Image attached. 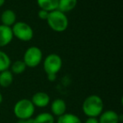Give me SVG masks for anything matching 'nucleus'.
Returning <instances> with one entry per match:
<instances>
[{
    "label": "nucleus",
    "instance_id": "nucleus-23",
    "mask_svg": "<svg viewBox=\"0 0 123 123\" xmlns=\"http://www.w3.org/2000/svg\"><path fill=\"white\" fill-rule=\"evenodd\" d=\"M4 3H5V0H0V8L4 5Z\"/></svg>",
    "mask_w": 123,
    "mask_h": 123
},
{
    "label": "nucleus",
    "instance_id": "nucleus-11",
    "mask_svg": "<svg viewBox=\"0 0 123 123\" xmlns=\"http://www.w3.org/2000/svg\"><path fill=\"white\" fill-rule=\"evenodd\" d=\"M16 19H17V16H16V14L14 10H12V9H5L2 13L1 17H0L1 23H2L1 25L9 26V27H12L15 24V22H17Z\"/></svg>",
    "mask_w": 123,
    "mask_h": 123
},
{
    "label": "nucleus",
    "instance_id": "nucleus-6",
    "mask_svg": "<svg viewBox=\"0 0 123 123\" xmlns=\"http://www.w3.org/2000/svg\"><path fill=\"white\" fill-rule=\"evenodd\" d=\"M62 68V60L59 55L51 53L43 60V68L47 74H57Z\"/></svg>",
    "mask_w": 123,
    "mask_h": 123
},
{
    "label": "nucleus",
    "instance_id": "nucleus-20",
    "mask_svg": "<svg viewBox=\"0 0 123 123\" xmlns=\"http://www.w3.org/2000/svg\"><path fill=\"white\" fill-rule=\"evenodd\" d=\"M84 123H99L97 117H88Z\"/></svg>",
    "mask_w": 123,
    "mask_h": 123
},
{
    "label": "nucleus",
    "instance_id": "nucleus-16",
    "mask_svg": "<svg viewBox=\"0 0 123 123\" xmlns=\"http://www.w3.org/2000/svg\"><path fill=\"white\" fill-rule=\"evenodd\" d=\"M34 123H55V117L51 113L42 112L33 118Z\"/></svg>",
    "mask_w": 123,
    "mask_h": 123
},
{
    "label": "nucleus",
    "instance_id": "nucleus-21",
    "mask_svg": "<svg viewBox=\"0 0 123 123\" xmlns=\"http://www.w3.org/2000/svg\"><path fill=\"white\" fill-rule=\"evenodd\" d=\"M17 123H34V121H33V118H30V119L19 120Z\"/></svg>",
    "mask_w": 123,
    "mask_h": 123
},
{
    "label": "nucleus",
    "instance_id": "nucleus-4",
    "mask_svg": "<svg viewBox=\"0 0 123 123\" xmlns=\"http://www.w3.org/2000/svg\"><path fill=\"white\" fill-rule=\"evenodd\" d=\"M14 37L24 42L31 41L34 37V31L29 24L23 21H18L11 27Z\"/></svg>",
    "mask_w": 123,
    "mask_h": 123
},
{
    "label": "nucleus",
    "instance_id": "nucleus-12",
    "mask_svg": "<svg viewBox=\"0 0 123 123\" xmlns=\"http://www.w3.org/2000/svg\"><path fill=\"white\" fill-rule=\"evenodd\" d=\"M78 4V0H59L57 9L62 13H68L74 10Z\"/></svg>",
    "mask_w": 123,
    "mask_h": 123
},
{
    "label": "nucleus",
    "instance_id": "nucleus-10",
    "mask_svg": "<svg viewBox=\"0 0 123 123\" xmlns=\"http://www.w3.org/2000/svg\"><path fill=\"white\" fill-rule=\"evenodd\" d=\"M67 111V104L62 99H56L51 104V111L54 116H61L66 113Z\"/></svg>",
    "mask_w": 123,
    "mask_h": 123
},
{
    "label": "nucleus",
    "instance_id": "nucleus-9",
    "mask_svg": "<svg viewBox=\"0 0 123 123\" xmlns=\"http://www.w3.org/2000/svg\"><path fill=\"white\" fill-rule=\"evenodd\" d=\"M99 123H119L121 116L112 110L103 111L99 116Z\"/></svg>",
    "mask_w": 123,
    "mask_h": 123
},
{
    "label": "nucleus",
    "instance_id": "nucleus-2",
    "mask_svg": "<svg viewBox=\"0 0 123 123\" xmlns=\"http://www.w3.org/2000/svg\"><path fill=\"white\" fill-rule=\"evenodd\" d=\"M49 27L56 32H63L68 27L69 21L65 13L61 12L58 9L49 12L46 19Z\"/></svg>",
    "mask_w": 123,
    "mask_h": 123
},
{
    "label": "nucleus",
    "instance_id": "nucleus-7",
    "mask_svg": "<svg viewBox=\"0 0 123 123\" xmlns=\"http://www.w3.org/2000/svg\"><path fill=\"white\" fill-rule=\"evenodd\" d=\"M31 102L35 105V107L38 108H45L50 104V96L46 92H36L33 94L32 98H31Z\"/></svg>",
    "mask_w": 123,
    "mask_h": 123
},
{
    "label": "nucleus",
    "instance_id": "nucleus-14",
    "mask_svg": "<svg viewBox=\"0 0 123 123\" xmlns=\"http://www.w3.org/2000/svg\"><path fill=\"white\" fill-rule=\"evenodd\" d=\"M14 81V74L9 69L0 73V86L3 88H8L12 84Z\"/></svg>",
    "mask_w": 123,
    "mask_h": 123
},
{
    "label": "nucleus",
    "instance_id": "nucleus-22",
    "mask_svg": "<svg viewBox=\"0 0 123 123\" xmlns=\"http://www.w3.org/2000/svg\"><path fill=\"white\" fill-rule=\"evenodd\" d=\"M46 77H47V79L49 81H51V82H53V81L56 80V74H47L46 75Z\"/></svg>",
    "mask_w": 123,
    "mask_h": 123
},
{
    "label": "nucleus",
    "instance_id": "nucleus-19",
    "mask_svg": "<svg viewBox=\"0 0 123 123\" xmlns=\"http://www.w3.org/2000/svg\"><path fill=\"white\" fill-rule=\"evenodd\" d=\"M48 15H49V12L46 10H43V9H40L38 11V17H39L40 19L41 20H46L47 19Z\"/></svg>",
    "mask_w": 123,
    "mask_h": 123
},
{
    "label": "nucleus",
    "instance_id": "nucleus-18",
    "mask_svg": "<svg viewBox=\"0 0 123 123\" xmlns=\"http://www.w3.org/2000/svg\"><path fill=\"white\" fill-rule=\"evenodd\" d=\"M11 59L7 53L0 50V73L8 70L10 68Z\"/></svg>",
    "mask_w": 123,
    "mask_h": 123
},
{
    "label": "nucleus",
    "instance_id": "nucleus-13",
    "mask_svg": "<svg viewBox=\"0 0 123 123\" xmlns=\"http://www.w3.org/2000/svg\"><path fill=\"white\" fill-rule=\"evenodd\" d=\"M58 1L59 0H36V3L40 9L51 12L57 9Z\"/></svg>",
    "mask_w": 123,
    "mask_h": 123
},
{
    "label": "nucleus",
    "instance_id": "nucleus-1",
    "mask_svg": "<svg viewBox=\"0 0 123 123\" xmlns=\"http://www.w3.org/2000/svg\"><path fill=\"white\" fill-rule=\"evenodd\" d=\"M82 110L88 117H98L104 110L103 99L99 95L91 94L84 100Z\"/></svg>",
    "mask_w": 123,
    "mask_h": 123
},
{
    "label": "nucleus",
    "instance_id": "nucleus-17",
    "mask_svg": "<svg viewBox=\"0 0 123 123\" xmlns=\"http://www.w3.org/2000/svg\"><path fill=\"white\" fill-rule=\"evenodd\" d=\"M26 68L27 67H26L25 63L24 62L23 60H17L14 62H11L10 71L13 74L19 75V74H23L25 71Z\"/></svg>",
    "mask_w": 123,
    "mask_h": 123
},
{
    "label": "nucleus",
    "instance_id": "nucleus-15",
    "mask_svg": "<svg viewBox=\"0 0 123 123\" xmlns=\"http://www.w3.org/2000/svg\"><path fill=\"white\" fill-rule=\"evenodd\" d=\"M56 123H82L80 118L73 113H65L57 117Z\"/></svg>",
    "mask_w": 123,
    "mask_h": 123
},
{
    "label": "nucleus",
    "instance_id": "nucleus-24",
    "mask_svg": "<svg viewBox=\"0 0 123 123\" xmlns=\"http://www.w3.org/2000/svg\"><path fill=\"white\" fill-rule=\"evenodd\" d=\"M2 102H3V95H2V94L0 93V105L2 104Z\"/></svg>",
    "mask_w": 123,
    "mask_h": 123
},
{
    "label": "nucleus",
    "instance_id": "nucleus-3",
    "mask_svg": "<svg viewBox=\"0 0 123 123\" xmlns=\"http://www.w3.org/2000/svg\"><path fill=\"white\" fill-rule=\"evenodd\" d=\"M36 107L31 99H21L15 103L14 106V114L18 120H24L32 118Z\"/></svg>",
    "mask_w": 123,
    "mask_h": 123
},
{
    "label": "nucleus",
    "instance_id": "nucleus-8",
    "mask_svg": "<svg viewBox=\"0 0 123 123\" xmlns=\"http://www.w3.org/2000/svg\"><path fill=\"white\" fill-rule=\"evenodd\" d=\"M13 32L11 27L0 25V47L8 46L13 41Z\"/></svg>",
    "mask_w": 123,
    "mask_h": 123
},
{
    "label": "nucleus",
    "instance_id": "nucleus-5",
    "mask_svg": "<svg viewBox=\"0 0 123 123\" xmlns=\"http://www.w3.org/2000/svg\"><path fill=\"white\" fill-rule=\"evenodd\" d=\"M42 60V51L38 46H31L25 51L23 61L27 68H35L41 63Z\"/></svg>",
    "mask_w": 123,
    "mask_h": 123
}]
</instances>
